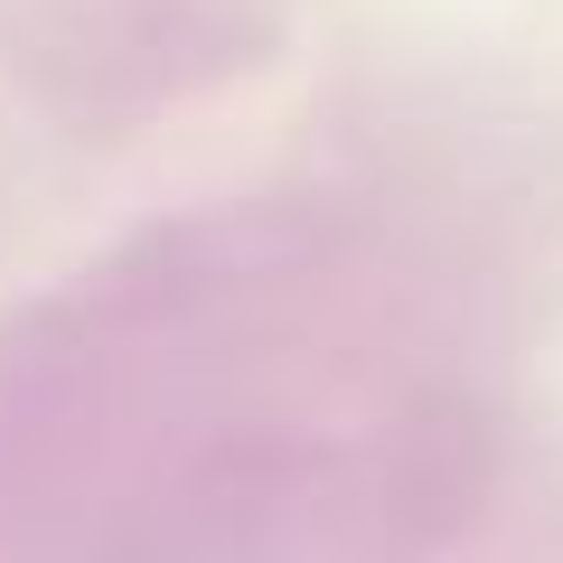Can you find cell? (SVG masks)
<instances>
[{"label": "cell", "instance_id": "obj_1", "mask_svg": "<svg viewBox=\"0 0 563 563\" xmlns=\"http://www.w3.org/2000/svg\"><path fill=\"white\" fill-rule=\"evenodd\" d=\"M357 244L217 217L0 347V563H357L442 507L461 422Z\"/></svg>", "mask_w": 563, "mask_h": 563}]
</instances>
